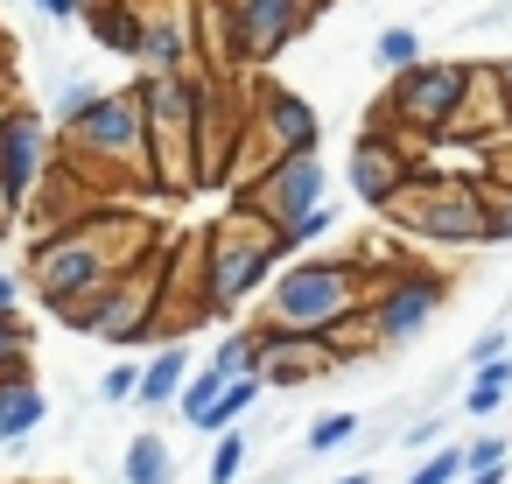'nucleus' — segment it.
<instances>
[{"instance_id": "nucleus-8", "label": "nucleus", "mask_w": 512, "mask_h": 484, "mask_svg": "<svg viewBox=\"0 0 512 484\" xmlns=\"http://www.w3.org/2000/svg\"><path fill=\"white\" fill-rule=\"evenodd\" d=\"M323 190H330L323 155H274L253 183H239V190H232V204H239V211H253L260 225L288 232L295 218H309V211L323 204Z\"/></svg>"}, {"instance_id": "nucleus-1", "label": "nucleus", "mask_w": 512, "mask_h": 484, "mask_svg": "<svg viewBox=\"0 0 512 484\" xmlns=\"http://www.w3.org/2000/svg\"><path fill=\"white\" fill-rule=\"evenodd\" d=\"M134 99H141V120H148V190L197 197L204 190L197 120H204V99H211V71L204 64L148 71V78H134Z\"/></svg>"}, {"instance_id": "nucleus-31", "label": "nucleus", "mask_w": 512, "mask_h": 484, "mask_svg": "<svg viewBox=\"0 0 512 484\" xmlns=\"http://www.w3.org/2000/svg\"><path fill=\"white\" fill-rule=\"evenodd\" d=\"M463 484H505V456H498V463H484V470H477V477H463Z\"/></svg>"}, {"instance_id": "nucleus-24", "label": "nucleus", "mask_w": 512, "mask_h": 484, "mask_svg": "<svg viewBox=\"0 0 512 484\" xmlns=\"http://www.w3.org/2000/svg\"><path fill=\"white\" fill-rule=\"evenodd\" d=\"M8 365H29V323H22V309L0 316V372H8Z\"/></svg>"}, {"instance_id": "nucleus-15", "label": "nucleus", "mask_w": 512, "mask_h": 484, "mask_svg": "<svg viewBox=\"0 0 512 484\" xmlns=\"http://www.w3.org/2000/svg\"><path fill=\"white\" fill-rule=\"evenodd\" d=\"M85 22H92V43H106V50L134 57V43H141V15H134V0H85Z\"/></svg>"}, {"instance_id": "nucleus-32", "label": "nucleus", "mask_w": 512, "mask_h": 484, "mask_svg": "<svg viewBox=\"0 0 512 484\" xmlns=\"http://www.w3.org/2000/svg\"><path fill=\"white\" fill-rule=\"evenodd\" d=\"M337 484H372V477H365V470H358V477H337Z\"/></svg>"}, {"instance_id": "nucleus-21", "label": "nucleus", "mask_w": 512, "mask_h": 484, "mask_svg": "<svg viewBox=\"0 0 512 484\" xmlns=\"http://www.w3.org/2000/svg\"><path fill=\"white\" fill-rule=\"evenodd\" d=\"M218 386H225V372H218V365H204L197 379H183V393H176V414H183V421H197V414L211 407V393H218Z\"/></svg>"}, {"instance_id": "nucleus-27", "label": "nucleus", "mask_w": 512, "mask_h": 484, "mask_svg": "<svg viewBox=\"0 0 512 484\" xmlns=\"http://www.w3.org/2000/svg\"><path fill=\"white\" fill-rule=\"evenodd\" d=\"M134 379H141V365H134V358H120V365L99 379V393H106V400H134Z\"/></svg>"}, {"instance_id": "nucleus-28", "label": "nucleus", "mask_w": 512, "mask_h": 484, "mask_svg": "<svg viewBox=\"0 0 512 484\" xmlns=\"http://www.w3.org/2000/svg\"><path fill=\"white\" fill-rule=\"evenodd\" d=\"M505 344H512V337H505V323H498V330H484V337L470 344V372H477V365H491V358H505Z\"/></svg>"}, {"instance_id": "nucleus-17", "label": "nucleus", "mask_w": 512, "mask_h": 484, "mask_svg": "<svg viewBox=\"0 0 512 484\" xmlns=\"http://www.w3.org/2000/svg\"><path fill=\"white\" fill-rule=\"evenodd\" d=\"M505 393H512V358H491V365H477V379L463 393V414H498Z\"/></svg>"}, {"instance_id": "nucleus-16", "label": "nucleus", "mask_w": 512, "mask_h": 484, "mask_svg": "<svg viewBox=\"0 0 512 484\" xmlns=\"http://www.w3.org/2000/svg\"><path fill=\"white\" fill-rule=\"evenodd\" d=\"M127 484H176V449L155 428H141L127 442Z\"/></svg>"}, {"instance_id": "nucleus-19", "label": "nucleus", "mask_w": 512, "mask_h": 484, "mask_svg": "<svg viewBox=\"0 0 512 484\" xmlns=\"http://www.w3.org/2000/svg\"><path fill=\"white\" fill-rule=\"evenodd\" d=\"M330 225H337V211H330V204H316V211H309V218H295V225H288V232H281V260H295V253H302V246H316V239H323V232H330Z\"/></svg>"}, {"instance_id": "nucleus-9", "label": "nucleus", "mask_w": 512, "mask_h": 484, "mask_svg": "<svg viewBox=\"0 0 512 484\" xmlns=\"http://www.w3.org/2000/svg\"><path fill=\"white\" fill-rule=\"evenodd\" d=\"M246 127L260 134L267 155H316V141H323L316 106L274 78H246Z\"/></svg>"}, {"instance_id": "nucleus-20", "label": "nucleus", "mask_w": 512, "mask_h": 484, "mask_svg": "<svg viewBox=\"0 0 512 484\" xmlns=\"http://www.w3.org/2000/svg\"><path fill=\"white\" fill-rule=\"evenodd\" d=\"M225 379H239V372H260V344H253V330H232L225 344H218V358H211Z\"/></svg>"}, {"instance_id": "nucleus-14", "label": "nucleus", "mask_w": 512, "mask_h": 484, "mask_svg": "<svg viewBox=\"0 0 512 484\" xmlns=\"http://www.w3.org/2000/svg\"><path fill=\"white\" fill-rule=\"evenodd\" d=\"M260 393H267V372H239V379H225V386L211 393V407H204L190 428H211V435H218V428H239V421H246V407H253Z\"/></svg>"}, {"instance_id": "nucleus-7", "label": "nucleus", "mask_w": 512, "mask_h": 484, "mask_svg": "<svg viewBox=\"0 0 512 484\" xmlns=\"http://www.w3.org/2000/svg\"><path fill=\"white\" fill-rule=\"evenodd\" d=\"M225 8V36H232V64L239 71H267L295 36L316 29L323 0H218Z\"/></svg>"}, {"instance_id": "nucleus-2", "label": "nucleus", "mask_w": 512, "mask_h": 484, "mask_svg": "<svg viewBox=\"0 0 512 484\" xmlns=\"http://www.w3.org/2000/svg\"><path fill=\"white\" fill-rule=\"evenodd\" d=\"M372 274H379V267H372L365 253H302V260L274 281V295H267V323H281V330H309V337H330L337 323L358 316Z\"/></svg>"}, {"instance_id": "nucleus-3", "label": "nucleus", "mask_w": 512, "mask_h": 484, "mask_svg": "<svg viewBox=\"0 0 512 484\" xmlns=\"http://www.w3.org/2000/svg\"><path fill=\"white\" fill-rule=\"evenodd\" d=\"M281 267V232L260 225L253 211H225L204 225V302H211V323L232 316L239 302L260 295V281Z\"/></svg>"}, {"instance_id": "nucleus-5", "label": "nucleus", "mask_w": 512, "mask_h": 484, "mask_svg": "<svg viewBox=\"0 0 512 484\" xmlns=\"http://www.w3.org/2000/svg\"><path fill=\"white\" fill-rule=\"evenodd\" d=\"M470 71L477 64H449V57H414L407 71H393L386 78V99L372 106V120L379 127H393L400 141H435L456 113H463V99H470Z\"/></svg>"}, {"instance_id": "nucleus-23", "label": "nucleus", "mask_w": 512, "mask_h": 484, "mask_svg": "<svg viewBox=\"0 0 512 484\" xmlns=\"http://www.w3.org/2000/svg\"><path fill=\"white\" fill-rule=\"evenodd\" d=\"M246 463V435L239 428H218V456H211V484H232Z\"/></svg>"}, {"instance_id": "nucleus-6", "label": "nucleus", "mask_w": 512, "mask_h": 484, "mask_svg": "<svg viewBox=\"0 0 512 484\" xmlns=\"http://www.w3.org/2000/svg\"><path fill=\"white\" fill-rule=\"evenodd\" d=\"M113 274H120V260L99 246V232H92L85 218L50 225V232L36 239V253H29V281H36V295L50 302V316H57L64 302H78V295L106 288Z\"/></svg>"}, {"instance_id": "nucleus-13", "label": "nucleus", "mask_w": 512, "mask_h": 484, "mask_svg": "<svg viewBox=\"0 0 512 484\" xmlns=\"http://www.w3.org/2000/svg\"><path fill=\"white\" fill-rule=\"evenodd\" d=\"M183 379H190V351H183V337H162L155 358H148L141 379H134V400H141V407H169V400L183 393Z\"/></svg>"}, {"instance_id": "nucleus-25", "label": "nucleus", "mask_w": 512, "mask_h": 484, "mask_svg": "<svg viewBox=\"0 0 512 484\" xmlns=\"http://www.w3.org/2000/svg\"><path fill=\"white\" fill-rule=\"evenodd\" d=\"M351 435H358V414H323V421L309 428V449H316V456H330V449H337V442H351Z\"/></svg>"}, {"instance_id": "nucleus-10", "label": "nucleus", "mask_w": 512, "mask_h": 484, "mask_svg": "<svg viewBox=\"0 0 512 484\" xmlns=\"http://www.w3.org/2000/svg\"><path fill=\"white\" fill-rule=\"evenodd\" d=\"M43 162H50V120L36 106L8 99V106H0V204H8V211L36 204Z\"/></svg>"}, {"instance_id": "nucleus-22", "label": "nucleus", "mask_w": 512, "mask_h": 484, "mask_svg": "<svg viewBox=\"0 0 512 484\" xmlns=\"http://www.w3.org/2000/svg\"><path fill=\"white\" fill-rule=\"evenodd\" d=\"M92 99H99V85H92V78H64V92H57V106H50V127H71Z\"/></svg>"}, {"instance_id": "nucleus-29", "label": "nucleus", "mask_w": 512, "mask_h": 484, "mask_svg": "<svg viewBox=\"0 0 512 484\" xmlns=\"http://www.w3.org/2000/svg\"><path fill=\"white\" fill-rule=\"evenodd\" d=\"M505 456V435H477L470 449H463V470H484V463H498Z\"/></svg>"}, {"instance_id": "nucleus-11", "label": "nucleus", "mask_w": 512, "mask_h": 484, "mask_svg": "<svg viewBox=\"0 0 512 484\" xmlns=\"http://www.w3.org/2000/svg\"><path fill=\"white\" fill-rule=\"evenodd\" d=\"M414 162H421V148L414 141H400L393 127H379V120H365V134L351 141V190H358V204H386L407 176H414Z\"/></svg>"}, {"instance_id": "nucleus-4", "label": "nucleus", "mask_w": 512, "mask_h": 484, "mask_svg": "<svg viewBox=\"0 0 512 484\" xmlns=\"http://www.w3.org/2000/svg\"><path fill=\"white\" fill-rule=\"evenodd\" d=\"M400 232L428 239V246H484V197L477 176H435L428 162H414V176L379 204Z\"/></svg>"}, {"instance_id": "nucleus-30", "label": "nucleus", "mask_w": 512, "mask_h": 484, "mask_svg": "<svg viewBox=\"0 0 512 484\" xmlns=\"http://www.w3.org/2000/svg\"><path fill=\"white\" fill-rule=\"evenodd\" d=\"M36 8H43L50 22H71V15H85V0H36Z\"/></svg>"}, {"instance_id": "nucleus-26", "label": "nucleus", "mask_w": 512, "mask_h": 484, "mask_svg": "<svg viewBox=\"0 0 512 484\" xmlns=\"http://www.w3.org/2000/svg\"><path fill=\"white\" fill-rule=\"evenodd\" d=\"M456 477H463V449H435L407 484H456Z\"/></svg>"}, {"instance_id": "nucleus-18", "label": "nucleus", "mask_w": 512, "mask_h": 484, "mask_svg": "<svg viewBox=\"0 0 512 484\" xmlns=\"http://www.w3.org/2000/svg\"><path fill=\"white\" fill-rule=\"evenodd\" d=\"M414 57H421V36H414V29H400V22H393V29H379V43H372V64H379L386 78H393V71H407Z\"/></svg>"}, {"instance_id": "nucleus-12", "label": "nucleus", "mask_w": 512, "mask_h": 484, "mask_svg": "<svg viewBox=\"0 0 512 484\" xmlns=\"http://www.w3.org/2000/svg\"><path fill=\"white\" fill-rule=\"evenodd\" d=\"M43 386L29 379V365H8L0 372V442H22L36 421H43Z\"/></svg>"}]
</instances>
